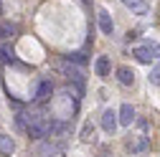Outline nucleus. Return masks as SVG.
Wrapping results in <instances>:
<instances>
[{"instance_id": "1", "label": "nucleus", "mask_w": 160, "mask_h": 157, "mask_svg": "<svg viewBox=\"0 0 160 157\" xmlns=\"http://www.w3.org/2000/svg\"><path fill=\"white\" fill-rule=\"evenodd\" d=\"M28 137H33V140H41V137H46L51 132V122H43L41 117H31V122H28Z\"/></svg>"}, {"instance_id": "2", "label": "nucleus", "mask_w": 160, "mask_h": 157, "mask_svg": "<svg viewBox=\"0 0 160 157\" xmlns=\"http://www.w3.org/2000/svg\"><path fill=\"white\" fill-rule=\"evenodd\" d=\"M117 117H119V114H114L112 109H107V112L102 114V129H104V132H109V134L114 132V127H117V122H119Z\"/></svg>"}, {"instance_id": "3", "label": "nucleus", "mask_w": 160, "mask_h": 157, "mask_svg": "<svg viewBox=\"0 0 160 157\" xmlns=\"http://www.w3.org/2000/svg\"><path fill=\"white\" fill-rule=\"evenodd\" d=\"M152 53H155V51H152L150 46H137V48H135V58H137L140 64H152V58H155Z\"/></svg>"}, {"instance_id": "4", "label": "nucleus", "mask_w": 160, "mask_h": 157, "mask_svg": "<svg viewBox=\"0 0 160 157\" xmlns=\"http://www.w3.org/2000/svg\"><path fill=\"white\" fill-rule=\"evenodd\" d=\"M99 28H102V33H107V36H112V31H114L112 15H109L107 10H99Z\"/></svg>"}, {"instance_id": "5", "label": "nucleus", "mask_w": 160, "mask_h": 157, "mask_svg": "<svg viewBox=\"0 0 160 157\" xmlns=\"http://www.w3.org/2000/svg\"><path fill=\"white\" fill-rule=\"evenodd\" d=\"M13 152H15V142H13V137H8V134H0V155L10 157Z\"/></svg>"}, {"instance_id": "6", "label": "nucleus", "mask_w": 160, "mask_h": 157, "mask_svg": "<svg viewBox=\"0 0 160 157\" xmlns=\"http://www.w3.org/2000/svg\"><path fill=\"white\" fill-rule=\"evenodd\" d=\"M132 122H135V109H132L130 104H122V109H119V124L130 127Z\"/></svg>"}, {"instance_id": "7", "label": "nucleus", "mask_w": 160, "mask_h": 157, "mask_svg": "<svg viewBox=\"0 0 160 157\" xmlns=\"http://www.w3.org/2000/svg\"><path fill=\"white\" fill-rule=\"evenodd\" d=\"M122 3H125L132 13H137V15H145V13H148V3H145V0H122Z\"/></svg>"}, {"instance_id": "8", "label": "nucleus", "mask_w": 160, "mask_h": 157, "mask_svg": "<svg viewBox=\"0 0 160 157\" xmlns=\"http://www.w3.org/2000/svg\"><path fill=\"white\" fill-rule=\"evenodd\" d=\"M117 78H119V84H125V86H130L132 81H135V74L127 69V66H119L117 69Z\"/></svg>"}, {"instance_id": "9", "label": "nucleus", "mask_w": 160, "mask_h": 157, "mask_svg": "<svg viewBox=\"0 0 160 157\" xmlns=\"http://www.w3.org/2000/svg\"><path fill=\"white\" fill-rule=\"evenodd\" d=\"M94 69H97V74L102 76V78H104V76H109V58H107V56H99Z\"/></svg>"}, {"instance_id": "10", "label": "nucleus", "mask_w": 160, "mask_h": 157, "mask_svg": "<svg viewBox=\"0 0 160 157\" xmlns=\"http://www.w3.org/2000/svg\"><path fill=\"white\" fill-rule=\"evenodd\" d=\"M51 91H53L51 81H41V86H38V94H36V99H38V102H46L48 96H51Z\"/></svg>"}, {"instance_id": "11", "label": "nucleus", "mask_w": 160, "mask_h": 157, "mask_svg": "<svg viewBox=\"0 0 160 157\" xmlns=\"http://www.w3.org/2000/svg\"><path fill=\"white\" fill-rule=\"evenodd\" d=\"M64 74L71 78V81H76V84H82V74H79V69H74V66H64Z\"/></svg>"}, {"instance_id": "12", "label": "nucleus", "mask_w": 160, "mask_h": 157, "mask_svg": "<svg viewBox=\"0 0 160 157\" xmlns=\"http://www.w3.org/2000/svg\"><path fill=\"white\" fill-rule=\"evenodd\" d=\"M38 155H41V157H51L53 152H56V147L53 145H38V150H36Z\"/></svg>"}, {"instance_id": "13", "label": "nucleus", "mask_w": 160, "mask_h": 157, "mask_svg": "<svg viewBox=\"0 0 160 157\" xmlns=\"http://www.w3.org/2000/svg\"><path fill=\"white\" fill-rule=\"evenodd\" d=\"M15 33V26H10V23H3L0 26V38H10Z\"/></svg>"}, {"instance_id": "14", "label": "nucleus", "mask_w": 160, "mask_h": 157, "mask_svg": "<svg viewBox=\"0 0 160 157\" xmlns=\"http://www.w3.org/2000/svg\"><path fill=\"white\" fill-rule=\"evenodd\" d=\"M150 84H155V86H160V66H152V71H150Z\"/></svg>"}, {"instance_id": "15", "label": "nucleus", "mask_w": 160, "mask_h": 157, "mask_svg": "<svg viewBox=\"0 0 160 157\" xmlns=\"http://www.w3.org/2000/svg\"><path fill=\"white\" fill-rule=\"evenodd\" d=\"M82 140H84V142H92V140H94V129H92V124H87V127L82 129Z\"/></svg>"}, {"instance_id": "16", "label": "nucleus", "mask_w": 160, "mask_h": 157, "mask_svg": "<svg viewBox=\"0 0 160 157\" xmlns=\"http://www.w3.org/2000/svg\"><path fill=\"white\" fill-rule=\"evenodd\" d=\"M69 61H76V64H84V56L82 53H71V56H66Z\"/></svg>"}, {"instance_id": "17", "label": "nucleus", "mask_w": 160, "mask_h": 157, "mask_svg": "<svg viewBox=\"0 0 160 157\" xmlns=\"http://www.w3.org/2000/svg\"><path fill=\"white\" fill-rule=\"evenodd\" d=\"M99 157H109V155H99Z\"/></svg>"}]
</instances>
